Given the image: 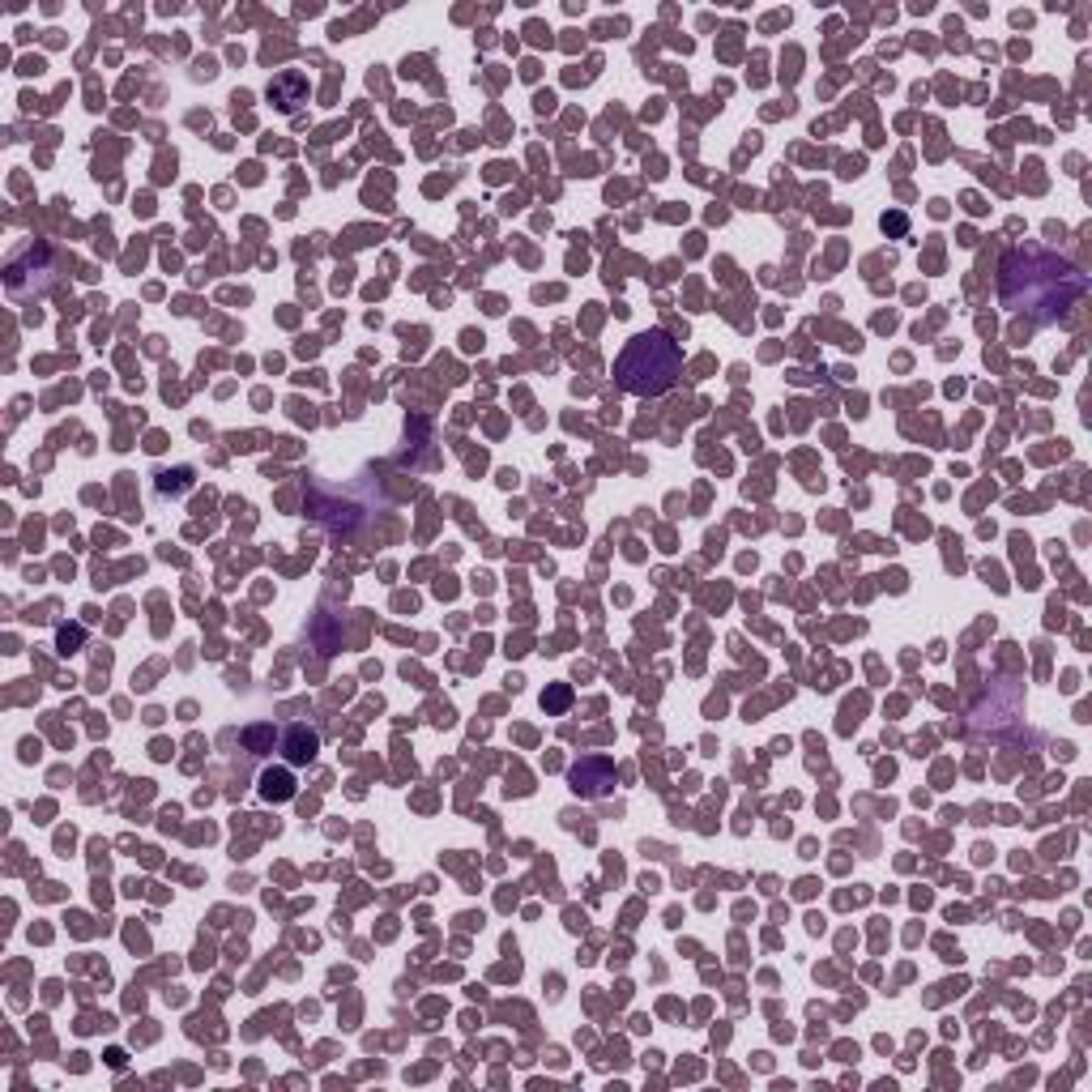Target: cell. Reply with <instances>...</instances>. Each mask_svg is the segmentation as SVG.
<instances>
[{
  "label": "cell",
  "instance_id": "5",
  "mask_svg": "<svg viewBox=\"0 0 1092 1092\" xmlns=\"http://www.w3.org/2000/svg\"><path fill=\"white\" fill-rule=\"evenodd\" d=\"M303 95H308V81H303L299 73H282L277 81H269V98H282L277 107H286V112H291L295 103H303Z\"/></svg>",
  "mask_w": 1092,
  "mask_h": 1092
},
{
  "label": "cell",
  "instance_id": "7",
  "mask_svg": "<svg viewBox=\"0 0 1092 1092\" xmlns=\"http://www.w3.org/2000/svg\"><path fill=\"white\" fill-rule=\"evenodd\" d=\"M546 705H551V708H564V705H568V688H555L551 696H546Z\"/></svg>",
  "mask_w": 1092,
  "mask_h": 1092
},
{
  "label": "cell",
  "instance_id": "3",
  "mask_svg": "<svg viewBox=\"0 0 1092 1092\" xmlns=\"http://www.w3.org/2000/svg\"><path fill=\"white\" fill-rule=\"evenodd\" d=\"M572 781H577L581 794L602 798V794H611V785H615V768L606 764V760H581V764L572 768Z\"/></svg>",
  "mask_w": 1092,
  "mask_h": 1092
},
{
  "label": "cell",
  "instance_id": "2",
  "mask_svg": "<svg viewBox=\"0 0 1092 1092\" xmlns=\"http://www.w3.org/2000/svg\"><path fill=\"white\" fill-rule=\"evenodd\" d=\"M683 371V350L666 329H649V333H636L628 346H623L619 363H615V380L619 388L636 397H662L666 388H674Z\"/></svg>",
  "mask_w": 1092,
  "mask_h": 1092
},
{
  "label": "cell",
  "instance_id": "6",
  "mask_svg": "<svg viewBox=\"0 0 1092 1092\" xmlns=\"http://www.w3.org/2000/svg\"><path fill=\"white\" fill-rule=\"evenodd\" d=\"M260 798H265V802L295 798V777L286 773V768H269V773L260 777Z\"/></svg>",
  "mask_w": 1092,
  "mask_h": 1092
},
{
  "label": "cell",
  "instance_id": "1",
  "mask_svg": "<svg viewBox=\"0 0 1092 1092\" xmlns=\"http://www.w3.org/2000/svg\"><path fill=\"white\" fill-rule=\"evenodd\" d=\"M1083 291H1088V277L1066 257L1037 248V243L1011 248L1003 257V265H998V299H1003V308L1015 312V316L1037 320V325L1063 320L1083 299Z\"/></svg>",
  "mask_w": 1092,
  "mask_h": 1092
},
{
  "label": "cell",
  "instance_id": "4",
  "mask_svg": "<svg viewBox=\"0 0 1092 1092\" xmlns=\"http://www.w3.org/2000/svg\"><path fill=\"white\" fill-rule=\"evenodd\" d=\"M282 751H286L291 764H308V760H316V751H320L316 730H308V725H291V730H286Z\"/></svg>",
  "mask_w": 1092,
  "mask_h": 1092
}]
</instances>
